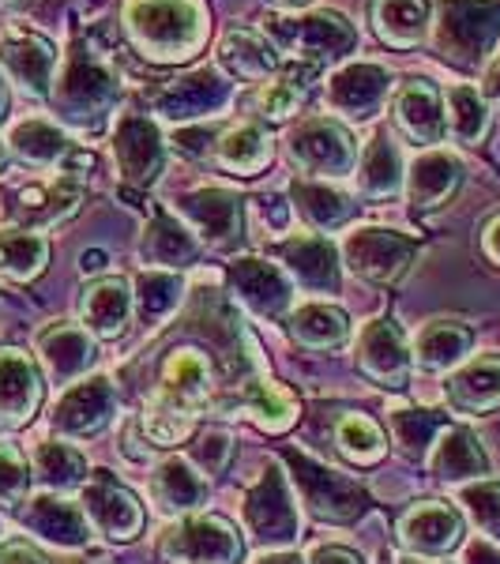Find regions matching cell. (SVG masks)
<instances>
[{
	"instance_id": "6da1fadb",
	"label": "cell",
	"mask_w": 500,
	"mask_h": 564,
	"mask_svg": "<svg viewBox=\"0 0 500 564\" xmlns=\"http://www.w3.org/2000/svg\"><path fill=\"white\" fill-rule=\"evenodd\" d=\"M124 34L154 65H177L207 39V8L199 0H129Z\"/></svg>"
},
{
	"instance_id": "7a4b0ae2",
	"label": "cell",
	"mask_w": 500,
	"mask_h": 564,
	"mask_svg": "<svg viewBox=\"0 0 500 564\" xmlns=\"http://www.w3.org/2000/svg\"><path fill=\"white\" fill-rule=\"evenodd\" d=\"M117 90H121V84H117L113 65H109L102 53L90 50V45L87 50L76 45V50L68 53L57 87H53V109H57L68 124H76V129L95 132V129H102L109 109H113Z\"/></svg>"
},
{
	"instance_id": "3957f363",
	"label": "cell",
	"mask_w": 500,
	"mask_h": 564,
	"mask_svg": "<svg viewBox=\"0 0 500 564\" xmlns=\"http://www.w3.org/2000/svg\"><path fill=\"white\" fill-rule=\"evenodd\" d=\"M500 34V4L497 0H444L436 15L433 42L444 61L475 68L489 57Z\"/></svg>"
},
{
	"instance_id": "277c9868",
	"label": "cell",
	"mask_w": 500,
	"mask_h": 564,
	"mask_svg": "<svg viewBox=\"0 0 500 564\" xmlns=\"http://www.w3.org/2000/svg\"><path fill=\"white\" fill-rule=\"evenodd\" d=\"M268 39L275 50L302 61L305 72H316L327 61L354 50L358 34L339 12H308V15H275L268 20Z\"/></svg>"
},
{
	"instance_id": "5b68a950",
	"label": "cell",
	"mask_w": 500,
	"mask_h": 564,
	"mask_svg": "<svg viewBox=\"0 0 500 564\" xmlns=\"http://www.w3.org/2000/svg\"><path fill=\"white\" fill-rule=\"evenodd\" d=\"M238 527L222 516H181L159 539L162 564H241Z\"/></svg>"
},
{
	"instance_id": "8992f818",
	"label": "cell",
	"mask_w": 500,
	"mask_h": 564,
	"mask_svg": "<svg viewBox=\"0 0 500 564\" xmlns=\"http://www.w3.org/2000/svg\"><path fill=\"white\" fill-rule=\"evenodd\" d=\"M286 151L308 181L347 177L358 170V159H361L354 135L343 129L339 121H327V117H313V121L297 124V129L286 135Z\"/></svg>"
},
{
	"instance_id": "52a82bcc",
	"label": "cell",
	"mask_w": 500,
	"mask_h": 564,
	"mask_svg": "<svg viewBox=\"0 0 500 564\" xmlns=\"http://www.w3.org/2000/svg\"><path fill=\"white\" fill-rule=\"evenodd\" d=\"M290 467H294V494L316 520L324 523H350L366 512L369 497L354 478L339 470L324 467V463L308 459L305 452H290Z\"/></svg>"
},
{
	"instance_id": "ba28073f",
	"label": "cell",
	"mask_w": 500,
	"mask_h": 564,
	"mask_svg": "<svg viewBox=\"0 0 500 564\" xmlns=\"http://www.w3.org/2000/svg\"><path fill=\"white\" fill-rule=\"evenodd\" d=\"M244 527L260 545H290L297 539V494L294 481L283 475L279 463H268V470L257 478V486L244 494Z\"/></svg>"
},
{
	"instance_id": "9c48e42d",
	"label": "cell",
	"mask_w": 500,
	"mask_h": 564,
	"mask_svg": "<svg viewBox=\"0 0 500 564\" xmlns=\"http://www.w3.org/2000/svg\"><path fill=\"white\" fill-rule=\"evenodd\" d=\"M414 252L417 245L411 238H403L399 230H384V226H361L343 241L347 268L372 286H392V282L403 279Z\"/></svg>"
},
{
	"instance_id": "30bf717a",
	"label": "cell",
	"mask_w": 500,
	"mask_h": 564,
	"mask_svg": "<svg viewBox=\"0 0 500 564\" xmlns=\"http://www.w3.org/2000/svg\"><path fill=\"white\" fill-rule=\"evenodd\" d=\"M117 414V388L109 377H84L72 388H65V395L57 399L50 422L53 433L65 436V441H87V436H98L113 422Z\"/></svg>"
},
{
	"instance_id": "8fae6325",
	"label": "cell",
	"mask_w": 500,
	"mask_h": 564,
	"mask_svg": "<svg viewBox=\"0 0 500 564\" xmlns=\"http://www.w3.org/2000/svg\"><path fill=\"white\" fill-rule=\"evenodd\" d=\"M399 542L411 557L444 561L463 542V516L448 500H417L399 520Z\"/></svg>"
},
{
	"instance_id": "7c38bea8",
	"label": "cell",
	"mask_w": 500,
	"mask_h": 564,
	"mask_svg": "<svg viewBox=\"0 0 500 564\" xmlns=\"http://www.w3.org/2000/svg\"><path fill=\"white\" fill-rule=\"evenodd\" d=\"M358 369L377 388L403 391L414 369V350L395 321H369L358 335Z\"/></svg>"
},
{
	"instance_id": "4fadbf2b",
	"label": "cell",
	"mask_w": 500,
	"mask_h": 564,
	"mask_svg": "<svg viewBox=\"0 0 500 564\" xmlns=\"http://www.w3.org/2000/svg\"><path fill=\"white\" fill-rule=\"evenodd\" d=\"M113 159L129 188L154 185L162 166H166V148H162L159 124L148 113H124L113 132Z\"/></svg>"
},
{
	"instance_id": "5bb4252c",
	"label": "cell",
	"mask_w": 500,
	"mask_h": 564,
	"mask_svg": "<svg viewBox=\"0 0 500 564\" xmlns=\"http://www.w3.org/2000/svg\"><path fill=\"white\" fill-rule=\"evenodd\" d=\"M79 505H84L90 527L109 542H132L143 531V505L106 470H95L87 478Z\"/></svg>"
},
{
	"instance_id": "9a60e30c",
	"label": "cell",
	"mask_w": 500,
	"mask_h": 564,
	"mask_svg": "<svg viewBox=\"0 0 500 564\" xmlns=\"http://www.w3.org/2000/svg\"><path fill=\"white\" fill-rule=\"evenodd\" d=\"M230 290L249 313L263 321H279L294 305V279L286 275V268L260 257H241L230 263Z\"/></svg>"
},
{
	"instance_id": "2e32d148",
	"label": "cell",
	"mask_w": 500,
	"mask_h": 564,
	"mask_svg": "<svg viewBox=\"0 0 500 564\" xmlns=\"http://www.w3.org/2000/svg\"><path fill=\"white\" fill-rule=\"evenodd\" d=\"M20 523L34 539L57 545V550H84L90 542V520H87L84 505L68 500L65 494H53V489L23 500Z\"/></svg>"
},
{
	"instance_id": "e0dca14e",
	"label": "cell",
	"mask_w": 500,
	"mask_h": 564,
	"mask_svg": "<svg viewBox=\"0 0 500 564\" xmlns=\"http://www.w3.org/2000/svg\"><path fill=\"white\" fill-rule=\"evenodd\" d=\"M230 102V84L218 76L215 68H199L188 72L181 79H170L154 90V113L170 117V121H196V117L218 113Z\"/></svg>"
},
{
	"instance_id": "ac0fdd59",
	"label": "cell",
	"mask_w": 500,
	"mask_h": 564,
	"mask_svg": "<svg viewBox=\"0 0 500 564\" xmlns=\"http://www.w3.org/2000/svg\"><path fill=\"white\" fill-rule=\"evenodd\" d=\"M39 358L53 384L72 388L76 380L87 377L90 366H95V358H98L95 335H90L84 324L57 321L39 335Z\"/></svg>"
},
{
	"instance_id": "d6986e66",
	"label": "cell",
	"mask_w": 500,
	"mask_h": 564,
	"mask_svg": "<svg viewBox=\"0 0 500 564\" xmlns=\"http://www.w3.org/2000/svg\"><path fill=\"white\" fill-rule=\"evenodd\" d=\"M42 406V372L31 354L0 350V430H23Z\"/></svg>"
},
{
	"instance_id": "ffe728a7",
	"label": "cell",
	"mask_w": 500,
	"mask_h": 564,
	"mask_svg": "<svg viewBox=\"0 0 500 564\" xmlns=\"http://www.w3.org/2000/svg\"><path fill=\"white\" fill-rule=\"evenodd\" d=\"M211 395V361L204 350L196 347H181L162 361V377L154 399L166 406H174L181 414H193L207 403Z\"/></svg>"
},
{
	"instance_id": "44dd1931",
	"label": "cell",
	"mask_w": 500,
	"mask_h": 564,
	"mask_svg": "<svg viewBox=\"0 0 500 564\" xmlns=\"http://www.w3.org/2000/svg\"><path fill=\"white\" fill-rule=\"evenodd\" d=\"M177 212L211 249H233L241 241V199L226 188H199L181 199Z\"/></svg>"
},
{
	"instance_id": "7402d4cb",
	"label": "cell",
	"mask_w": 500,
	"mask_h": 564,
	"mask_svg": "<svg viewBox=\"0 0 500 564\" xmlns=\"http://www.w3.org/2000/svg\"><path fill=\"white\" fill-rule=\"evenodd\" d=\"M388 72L372 61H354V65L339 68L327 84V106L335 113L350 117V121H369L388 98Z\"/></svg>"
},
{
	"instance_id": "603a6c76",
	"label": "cell",
	"mask_w": 500,
	"mask_h": 564,
	"mask_svg": "<svg viewBox=\"0 0 500 564\" xmlns=\"http://www.w3.org/2000/svg\"><path fill=\"white\" fill-rule=\"evenodd\" d=\"M448 406L456 414L486 417L500 411V354H478L448 377Z\"/></svg>"
},
{
	"instance_id": "cb8c5ba5",
	"label": "cell",
	"mask_w": 500,
	"mask_h": 564,
	"mask_svg": "<svg viewBox=\"0 0 500 564\" xmlns=\"http://www.w3.org/2000/svg\"><path fill=\"white\" fill-rule=\"evenodd\" d=\"M286 275L308 294H339V249L324 234H305L279 249Z\"/></svg>"
},
{
	"instance_id": "d4e9b609",
	"label": "cell",
	"mask_w": 500,
	"mask_h": 564,
	"mask_svg": "<svg viewBox=\"0 0 500 564\" xmlns=\"http://www.w3.org/2000/svg\"><path fill=\"white\" fill-rule=\"evenodd\" d=\"M395 124L417 148H436L448 135L444 98L430 79H414L395 95Z\"/></svg>"
},
{
	"instance_id": "484cf974",
	"label": "cell",
	"mask_w": 500,
	"mask_h": 564,
	"mask_svg": "<svg viewBox=\"0 0 500 564\" xmlns=\"http://www.w3.org/2000/svg\"><path fill=\"white\" fill-rule=\"evenodd\" d=\"M430 463L433 478L452 481V486H470V481L489 478V456L481 448V441L470 430H459V425H448L436 444L430 448Z\"/></svg>"
},
{
	"instance_id": "4316f807",
	"label": "cell",
	"mask_w": 500,
	"mask_h": 564,
	"mask_svg": "<svg viewBox=\"0 0 500 564\" xmlns=\"http://www.w3.org/2000/svg\"><path fill=\"white\" fill-rule=\"evenodd\" d=\"M151 500L162 516H193L199 505L207 500V475H199L193 467V459L185 456H170L154 467V475L148 481Z\"/></svg>"
},
{
	"instance_id": "83f0119b",
	"label": "cell",
	"mask_w": 500,
	"mask_h": 564,
	"mask_svg": "<svg viewBox=\"0 0 500 564\" xmlns=\"http://www.w3.org/2000/svg\"><path fill=\"white\" fill-rule=\"evenodd\" d=\"M135 313V302H132V290L124 279H98L90 282L79 297V316H84V327L95 339H121L129 332V321Z\"/></svg>"
},
{
	"instance_id": "f1b7e54d",
	"label": "cell",
	"mask_w": 500,
	"mask_h": 564,
	"mask_svg": "<svg viewBox=\"0 0 500 564\" xmlns=\"http://www.w3.org/2000/svg\"><path fill=\"white\" fill-rule=\"evenodd\" d=\"M459 185H463L459 159L441 148L417 154L411 162V170H406V196H411L414 212H436V207H444L456 196Z\"/></svg>"
},
{
	"instance_id": "f546056e",
	"label": "cell",
	"mask_w": 500,
	"mask_h": 564,
	"mask_svg": "<svg viewBox=\"0 0 500 564\" xmlns=\"http://www.w3.org/2000/svg\"><path fill=\"white\" fill-rule=\"evenodd\" d=\"M0 65L8 68V76H12L23 90H31V95L42 98L53 84L57 50H53L45 39H39V34L15 31V34H8L4 45H0Z\"/></svg>"
},
{
	"instance_id": "4dcf8cb0",
	"label": "cell",
	"mask_w": 500,
	"mask_h": 564,
	"mask_svg": "<svg viewBox=\"0 0 500 564\" xmlns=\"http://www.w3.org/2000/svg\"><path fill=\"white\" fill-rule=\"evenodd\" d=\"M475 347V332L459 321H430L414 339V366L425 372H448L467 361Z\"/></svg>"
},
{
	"instance_id": "1f68e13d",
	"label": "cell",
	"mask_w": 500,
	"mask_h": 564,
	"mask_svg": "<svg viewBox=\"0 0 500 564\" xmlns=\"http://www.w3.org/2000/svg\"><path fill=\"white\" fill-rule=\"evenodd\" d=\"M286 327H290V339L305 350H335L350 339L347 313L327 302H305V305L290 308Z\"/></svg>"
},
{
	"instance_id": "d6a6232c",
	"label": "cell",
	"mask_w": 500,
	"mask_h": 564,
	"mask_svg": "<svg viewBox=\"0 0 500 564\" xmlns=\"http://www.w3.org/2000/svg\"><path fill=\"white\" fill-rule=\"evenodd\" d=\"M290 196H294V212L302 215L316 234L339 230V226H347L354 212H358V204H354L347 193H339L335 185H327V181L302 177L290 185Z\"/></svg>"
},
{
	"instance_id": "836d02e7",
	"label": "cell",
	"mask_w": 500,
	"mask_h": 564,
	"mask_svg": "<svg viewBox=\"0 0 500 564\" xmlns=\"http://www.w3.org/2000/svg\"><path fill=\"white\" fill-rule=\"evenodd\" d=\"M143 257H148L151 268L177 271V268H188V263H196L199 241L177 223L174 215L162 212V207H154L151 223H148V234H143Z\"/></svg>"
},
{
	"instance_id": "e575fe53",
	"label": "cell",
	"mask_w": 500,
	"mask_h": 564,
	"mask_svg": "<svg viewBox=\"0 0 500 564\" xmlns=\"http://www.w3.org/2000/svg\"><path fill=\"white\" fill-rule=\"evenodd\" d=\"M79 199H84V188L72 177L50 181V185H26L20 193V204H15V218L23 223V230L65 223L68 215H76Z\"/></svg>"
},
{
	"instance_id": "d590c367",
	"label": "cell",
	"mask_w": 500,
	"mask_h": 564,
	"mask_svg": "<svg viewBox=\"0 0 500 564\" xmlns=\"http://www.w3.org/2000/svg\"><path fill=\"white\" fill-rule=\"evenodd\" d=\"M369 20L377 26L380 42L395 45V50H414L430 26V4L425 0H372Z\"/></svg>"
},
{
	"instance_id": "8d00e7d4",
	"label": "cell",
	"mask_w": 500,
	"mask_h": 564,
	"mask_svg": "<svg viewBox=\"0 0 500 564\" xmlns=\"http://www.w3.org/2000/svg\"><path fill=\"white\" fill-rule=\"evenodd\" d=\"M354 177H358V193L366 199H388L395 196L399 188H403V154L388 135H377V140H369V148L361 151L358 159V170H354Z\"/></svg>"
},
{
	"instance_id": "74e56055",
	"label": "cell",
	"mask_w": 500,
	"mask_h": 564,
	"mask_svg": "<svg viewBox=\"0 0 500 564\" xmlns=\"http://www.w3.org/2000/svg\"><path fill=\"white\" fill-rule=\"evenodd\" d=\"M132 302L135 313L148 327H162L170 316L177 313V305L185 302V279L177 271L148 268L132 279Z\"/></svg>"
},
{
	"instance_id": "f35d334b",
	"label": "cell",
	"mask_w": 500,
	"mask_h": 564,
	"mask_svg": "<svg viewBox=\"0 0 500 564\" xmlns=\"http://www.w3.org/2000/svg\"><path fill=\"white\" fill-rule=\"evenodd\" d=\"M31 470L53 494L87 486V456L79 448H72L68 441H42L31 456Z\"/></svg>"
},
{
	"instance_id": "ab89813d",
	"label": "cell",
	"mask_w": 500,
	"mask_h": 564,
	"mask_svg": "<svg viewBox=\"0 0 500 564\" xmlns=\"http://www.w3.org/2000/svg\"><path fill=\"white\" fill-rule=\"evenodd\" d=\"M218 57H222V68H230L238 79H257V84H268V76L279 68V50L271 39H260L252 31L226 34Z\"/></svg>"
},
{
	"instance_id": "60d3db41",
	"label": "cell",
	"mask_w": 500,
	"mask_h": 564,
	"mask_svg": "<svg viewBox=\"0 0 500 564\" xmlns=\"http://www.w3.org/2000/svg\"><path fill=\"white\" fill-rule=\"evenodd\" d=\"M215 154L226 170H233V174H241V177H252L271 162V135L263 132L260 124H238V129L218 135Z\"/></svg>"
},
{
	"instance_id": "b9f144b4",
	"label": "cell",
	"mask_w": 500,
	"mask_h": 564,
	"mask_svg": "<svg viewBox=\"0 0 500 564\" xmlns=\"http://www.w3.org/2000/svg\"><path fill=\"white\" fill-rule=\"evenodd\" d=\"M50 263V241L34 230H0V275L34 282Z\"/></svg>"
},
{
	"instance_id": "7bdbcfd3",
	"label": "cell",
	"mask_w": 500,
	"mask_h": 564,
	"mask_svg": "<svg viewBox=\"0 0 500 564\" xmlns=\"http://www.w3.org/2000/svg\"><path fill=\"white\" fill-rule=\"evenodd\" d=\"M8 151H12L15 159H23L26 166H53V162H61L68 154V135L61 132L57 124L31 117V121H20L12 129Z\"/></svg>"
},
{
	"instance_id": "ee69618b",
	"label": "cell",
	"mask_w": 500,
	"mask_h": 564,
	"mask_svg": "<svg viewBox=\"0 0 500 564\" xmlns=\"http://www.w3.org/2000/svg\"><path fill=\"white\" fill-rule=\"evenodd\" d=\"M241 411L268 433H286L297 422V403L290 399L286 388L271 384V380H252L241 395Z\"/></svg>"
},
{
	"instance_id": "f6af8a7d",
	"label": "cell",
	"mask_w": 500,
	"mask_h": 564,
	"mask_svg": "<svg viewBox=\"0 0 500 564\" xmlns=\"http://www.w3.org/2000/svg\"><path fill=\"white\" fill-rule=\"evenodd\" d=\"M335 448L350 463H358V467H372V463L384 459L388 436L366 414H343L339 422H335Z\"/></svg>"
},
{
	"instance_id": "bcb514c9",
	"label": "cell",
	"mask_w": 500,
	"mask_h": 564,
	"mask_svg": "<svg viewBox=\"0 0 500 564\" xmlns=\"http://www.w3.org/2000/svg\"><path fill=\"white\" fill-rule=\"evenodd\" d=\"M388 430H392V441L406 452V456L422 459V456H430L436 436L448 430V422H444V414H433V411L395 406V411H388Z\"/></svg>"
},
{
	"instance_id": "7dc6e473",
	"label": "cell",
	"mask_w": 500,
	"mask_h": 564,
	"mask_svg": "<svg viewBox=\"0 0 500 564\" xmlns=\"http://www.w3.org/2000/svg\"><path fill=\"white\" fill-rule=\"evenodd\" d=\"M444 106H448V132L456 135L459 143H481L489 132V106L486 98L478 95L475 87L459 84L444 95Z\"/></svg>"
},
{
	"instance_id": "c3c4849f",
	"label": "cell",
	"mask_w": 500,
	"mask_h": 564,
	"mask_svg": "<svg viewBox=\"0 0 500 564\" xmlns=\"http://www.w3.org/2000/svg\"><path fill=\"white\" fill-rule=\"evenodd\" d=\"M459 505L463 512L470 516V523L486 534L489 542L500 545V481H470V486L459 489Z\"/></svg>"
},
{
	"instance_id": "681fc988",
	"label": "cell",
	"mask_w": 500,
	"mask_h": 564,
	"mask_svg": "<svg viewBox=\"0 0 500 564\" xmlns=\"http://www.w3.org/2000/svg\"><path fill=\"white\" fill-rule=\"evenodd\" d=\"M193 422H196L193 414H181L151 395V403L143 406L140 430L148 433V441L159 444V448H174V444H185L188 436H193Z\"/></svg>"
},
{
	"instance_id": "f907efd6",
	"label": "cell",
	"mask_w": 500,
	"mask_h": 564,
	"mask_svg": "<svg viewBox=\"0 0 500 564\" xmlns=\"http://www.w3.org/2000/svg\"><path fill=\"white\" fill-rule=\"evenodd\" d=\"M31 463L15 444H0V508H20L31 489Z\"/></svg>"
},
{
	"instance_id": "816d5d0a",
	"label": "cell",
	"mask_w": 500,
	"mask_h": 564,
	"mask_svg": "<svg viewBox=\"0 0 500 564\" xmlns=\"http://www.w3.org/2000/svg\"><path fill=\"white\" fill-rule=\"evenodd\" d=\"M297 106H302V87L294 79H271L257 90V109L268 121H286L297 113Z\"/></svg>"
},
{
	"instance_id": "f5cc1de1",
	"label": "cell",
	"mask_w": 500,
	"mask_h": 564,
	"mask_svg": "<svg viewBox=\"0 0 500 564\" xmlns=\"http://www.w3.org/2000/svg\"><path fill=\"white\" fill-rule=\"evenodd\" d=\"M230 452H233L230 433H222V430H207V433L196 441V448H193V463L199 467V475H222L226 463H230Z\"/></svg>"
},
{
	"instance_id": "db71d44e",
	"label": "cell",
	"mask_w": 500,
	"mask_h": 564,
	"mask_svg": "<svg viewBox=\"0 0 500 564\" xmlns=\"http://www.w3.org/2000/svg\"><path fill=\"white\" fill-rule=\"evenodd\" d=\"M305 564H366V561H361V553L347 550V545H316Z\"/></svg>"
},
{
	"instance_id": "11a10c76",
	"label": "cell",
	"mask_w": 500,
	"mask_h": 564,
	"mask_svg": "<svg viewBox=\"0 0 500 564\" xmlns=\"http://www.w3.org/2000/svg\"><path fill=\"white\" fill-rule=\"evenodd\" d=\"M0 564H50V561H45L42 553H34L31 545L12 542V545H4V550H0Z\"/></svg>"
},
{
	"instance_id": "9f6ffc18",
	"label": "cell",
	"mask_w": 500,
	"mask_h": 564,
	"mask_svg": "<svg viewBox=\"0 0 500 564\" xmlns=\"http://www.w3.org/2000/svg\"><path fill=\"white\" fill-rule=\"evenodd\" d=\"M481 252H486V257L500 268V215L489 218L486 230H481Z\"/></svg>"
},
{
	"instance_id": "6f0895ef",
	"label": "cell",
	"mask_w": 500,
	"mask_h": 564,
	"mask_svg": "<svg viewBox=\"0 0 500 564\" xmlns=\"http://www.w3.org/2000/svg\"><path fill=\"white\" fill-rule=\"evenodd\" d=\"M467 564H500V553L489 542H475L467 550Z\"/></svg>"
},
{
	"instance_id": "680465c9",
	"label": "cell",
	"mask_w": 500,
	"mask_h": 564,
	"mask_svg": "<svg viewBox=\"0 0 500 564\" xmlns=\"http://www.w3.org/2000/svg\"><path fill=\"white\" fill-rule=\"evenodd\" d=\"M486 95L500 102V61H497L493 68H489V76H486Z\"/></svg>"
},
{
	"instance_id": "91938a15",
	"label": "cell",
	"mask_w": 500,
	"mask_h": 564,
	"mask_svg": "<svg viewBox=\"0 0 500 564\" xmlns=\"http://www.w3.org/2000/svg\"><path fill=\"white\" fill-rule=\"evenodd\" d=\"M257 564H305L297 553H268V557H260Z\"/></svg>"
},
{
	"instance_id": "94428289",
	"label": "cell",
	"mask_w": 500,
	"mask_h": 564,
	"mask_svg": "<svg viewBox=\"0 0 500 564\" xmlns=\"http://www.w3.org/2000/svg\"><path fill=\"white\" fill-rule=\"evenodd\" d=\"M102 263H106L102 252H84V263H79V268H84V271H102Z\"/></svg>"
},
{
	"instance_id": "6125c7cd",
	"label": "cell",
	"mask_w": 500,
	"mask_h": 564,
	"mask_svg": "<svg viewBox=\"0 0 500 564\" xmlns=\"http://www.w3.org/2000/svg\"><path fill=\"white\" fill-rule=\"evenodd\" d=\"M388 564H452V561H425V557H411V553H403V557H392Z\"/></svg>"
},
{
	"instance_id": "be15d7a7",
	"label": "cell",
	"mask_w": 500,
	"mask_h": 564,
	"mask_svg": "<svg viewBox=\"0 0 500 564\" xmlns=\"http://www.w3.org/2000/svg\"><path fill=\"white\" fill-rule=\"evenodd\" d=\"M4 113H8V84H4V76H0V121H4Z\"/></svg>"
},
{
	"instance_id": "e7e4bbea",
	"label": "cell",
	"mask_w": 500,
	"mask_h": 564,
	"mask_svg": "<svg viewBox=\"0 0 500 564\" xmlns=\"http://www.w3.org/2000/svg\"><path fill=\"white\" fill-rule=\"evenodd\" d=\"M4 162H8V143L0 140V166H4Z\"/></svg>"
},
{
	"instance_id": "03108f58",
	"label": "cell",
	"mask_w": 500,
	"mask_h": 564,
	"mask_svg": "<svg viewBox=\"0 0 500 564\" xmlns=\"http://www.w3.org/2000/svg\"><path fill=\"white\" fill-rule=\"evenodd\" d=\"M275 4H283V8H297V4H305V0H275Z\"/></svg>"
}]
</instances>
